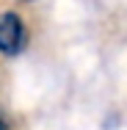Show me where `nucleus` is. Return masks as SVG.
Returning <instances> with one entry per match:
<instances>
[{
  "mask_svg": "<svg viewBox=\"0 0 127 130\" xmlns=\"http://www.w3.org/2000/svg\"><path fill=\"white\" fill-rule=\"evenodd\" d=\"M28 47V25L17 11H0V55L17 58Z\"/></svg>",
  "mask_w": 127,
  "mask_h": 130,
  "instance_id": "f257e3e1",
  "label": "nucleus"
},
{
  "mask_svg": "<svg viewBox=\"0 0 127 130\" xmlns=\"http://www.w3.org/2000/svg\"><path fill=\"white\" fill-rule=\"evenodd\" d=\"M0 130H8V119H6L3 111H0Z\"/></svg>",
  "mask_w": 127,
  "mask_h": 130,
  "instance_id": "f03ea898",
  "label": "nucleus"
},
{
  "mask_svg": "<svg viewBox=\"0 0 127 130\" xmlns=\"http://www.w3.org/2000/svg\"><path fill=\"white\" fill-rule=\"evenodd\" d=\"M22 3H33V0H22Z\"/></svg>",
  "mask_w": 127,
  "mask_h": 130,
  "instance_id": "7ed1b4c3",
  "label": "nucleus"
}]
</instances>
